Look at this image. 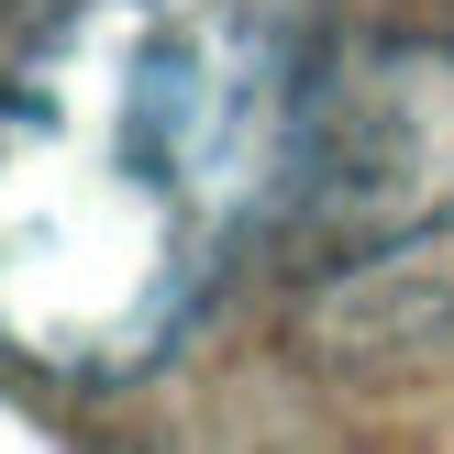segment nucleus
<instances>
[{
	"label": "nucleus",
	"mask_w": 454,
	"mask_h": 454,
	"mask_svg": "<svg viewBox=\"0 0 454 454\" xmlns=\"http://www.w3.org/2000/svg\"><path fill=\"white\" fill-rule=\"evenodd\" d=\"M278 211L322 255V322L333 344L355 310L377 344H411L454 310V34L333 44L300 78Z\"/></svg>",
	"instance_id": "obj_2"
},
{
	"label": "nucleus",
	"mask_w": 454,
	"mask_h": 454,
	"mask_svg": "<svg viewBox=\"0 0 454 454\" xmlns=\"http://www.w3.org/2000/svg\"><path fill=\"white\" fill-rule=\"evenodd\" d=\"M300 78V0H67L0 78V355L145 377L278 211Z\"/></svg>",
	"instance_id": "obj_1"
}]
</instances>
